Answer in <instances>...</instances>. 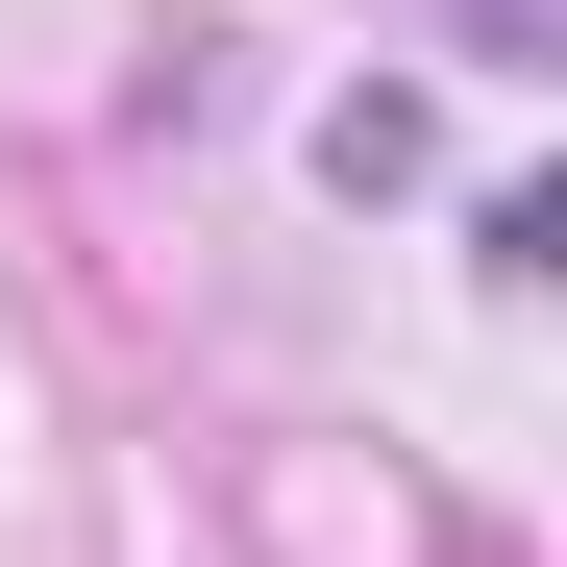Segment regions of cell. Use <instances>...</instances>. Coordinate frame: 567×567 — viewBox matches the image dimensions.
<instances>
[{
    "label": "cell",
    "instance_id": "1",
    "mask_svg": "<svg viewBox=\"0 0 567 567\" xmlns=\"http://www.w3.org/2000/svg\"><path fill=\"white\" fill-rule=\"evenodd\" d=\"M420 173V100H321V198H395Z\"/></svg>",
    "mask_w": 567,
    "mask_h": 567
},
{
    "label": "cell",
    "instance_id": "2",
    "mask_svg": "<svg viewBox=\"0 0 567 567\" xmlns=\"http://www.w3.org/2000/svg\"><path fill=\"white\" fill-rule=\"evenodd\" d=\"M543 247H567V198H543V173H494V198H468V271H494V297H543Z\"/></svg>",
    "mask_w": 567,
    "mask_h": 567
}]
</instances>
